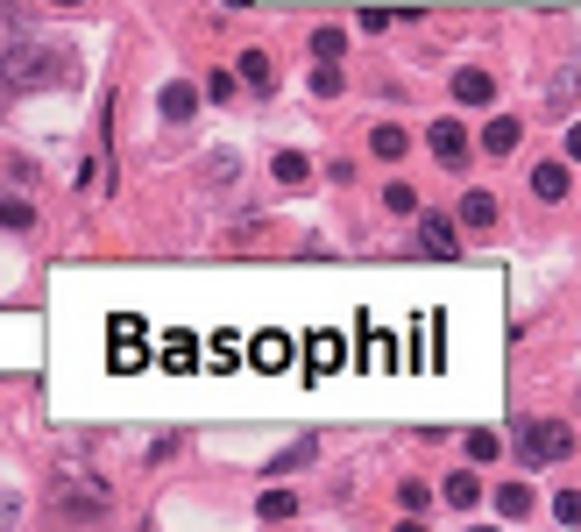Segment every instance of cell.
Wrapping results in <instances>:
<instances>
[{
	"label": "cell",
	"mask_w": 581,
	"mask_h": 532,
	"mask_svg": "<svg viewBox=\"0 0 581 532\" xmlns=\"http://www.w3.org/2000/svg\"><path fill=\"white\" fill-rule=\"evenodd\" d=\"M567 447H574V426H567V419H525V426H518V462H525V469L560 462Z\"/></svg>",
	"instance_id": "6da1fadb"
},
{
	"label": "cell",
	"mask_w": 581,
	"mask_h": 532,
	"mask_svg": "<svg viewBox=\"0 0 581 532\" xmlns=\"http://www.w3.org/2000/svg\"><path fill=\"white\" fill-rule=\"evenodd\" d=\"M0 79H15V86H57V79H64V50L15 43V50H8V64H0Z\"/></svg>",
	"instance_id": "7a4b0ae2"
},
{
	"label": "cell",
	"mask_w": 581,
	"mask_h": 532,
	"mask_svg": "<svg viewBox=\"0 0 581 532\" xmlns=\"http://www.w3.org/2000/svg\"><path fill=\"white\" fill-rule=\"evenodd\" d=\"M291 362H298V341H291V334H256V341H248V369L284 376Z\"/></svg>",
	"instance_id": "3957f363"
},
{
	"label": "cell",
	"mask_w": 581,
	"mask_h": 532,
	"mask_svg": "<svg viewBox=\"0 0 581 532\" xmlns=\"http://www.w3.org/2000/svg\"><path fill=\"white\" fill-rule=\"evenodd\" d=\"M114 369H121V376H128V369H149V348H142V320H135V313L114 320Z\"/></svg>",
	"instance_id": "277c9868"
},
{
	"label": "cell",
	"mask_w": 581,
	"mask_h": 532,
	"mask_svg": "<svg viewBox=\"0 0 581 532\" xmlns=\"http://www.w3.org/2000/svg\"><path fill=\"white\" fill-rule=\"evenodd\" d=\"M426 142H433V157H440V164H461V157H468V128H461L454 114H447V121H433V128H426Z\"/></svg>",
	"instance_id": "5b68a950"
},
{
	"label": "cell",
	"mask_w": 581,
	"mask_h": 532,
	"mask_svg": "<svg viewBox=\"0 0 581 532\" xmlns=\"http://www.w3.org/2000/svg\"><path fill=\"white\" fill-rule=\"evenodd\" d=\"M419 249H426V256H454V249H461V235H454L447 213H426V220H419Z\"/></svg>",
	"instance_id": "8992f818"
},
{
	"label": "cell",
	"mask_w": 581,
	"mask_h": 532,
	"mask_svg": "<svg viewBox=\"0 0 581 532\" xmlns=\"http://www.w3.org/2000/svg\"><path fill=\"white\" fill-rule=\"evenodd\" d=\"M525 142V128H518V114H496L489 128H482V149H489V157H511V149Z\"/></svg>",
	"instance_id": "52a82bcc"
},
{
	"label": "cell",
	"mask_w": 581,
	"mask_h": 532,
	"mask_svg": "<svg viewBox=\"0 0 581 532\" xmlns=\"http://www.w3.org/2000/svg\"><path fill=\"white\" fill-rule=\"evenodd\" d=\"M192 355H199V341H192V334H163V341H156V355H149V362H163V369H199V362H192Z\"/></svg>",
	"instance_id": "ba28073f"
},
{
	"label": "cell",
	"mask_w": 581,
	"mask_h": 532,
	"mask_svg": "<svg viewBox=\"0 0 581 532\" xmlns=\"http://www.w3.org/2000/svg\"><path fill=\"white\" fill-rule=\"evenodd\" d=\"M305 355H312V362H305L312 376H326V369H341V362H348V348H341V334H312V341H305Z\"/></svg>",
	"instance_id": "9c48e42d"
},
{
	"label": "cell",
	"mask_w": 581,
	"mask_h": 532,
	"mask_svg": "<svg viewBox=\"0 0 581 532\" xmlns=\"http://www.w3.org/2000/svg\"><path fill=\"white\" fill-rule=\"evenodd\" d=\"M454 100L489 107V100H496V79H489V71H454Z\"/></svg>",
	"instance_id": "30bf717a"
},
{
	"label": "cell",
	"mask_w": 581,
	"mask_h": 532,
	"mask_svg": "<svg viewBox=\"0 0 581 532\" xmlns=\"http://www.w3.org/2000/svg\"><path fill=\"white\" fill-rule=\"evenodd\" d=\"M532 192H539L546 206H553V199H567V157H553V164H539V171H532Z\"/></svg>",
	"instance_id": "8fae6325"
},
{
	"label": "cell",
	"mask_w": 581,
	"mask_h": 532,
	"mask_svg": "<svg viewBox=\"0 0 581 532\" xmlns=\"http://www.w3.org/2000/svg\"><path fill=\"white\" fill-rule=\"evenodd\" d=\"M156 107H163V121H192V114H199V93H192V86H163Z\"/></svg>",
	"instance_id": "7c38bea8"
},
{
	"label": "cell",
	"mask_w": 581,
	"mask_h": 532,
	"mask_svg": "<svg viewBox=\"0 0 581 532\" xmlns=\"http://www.w3.org/2000/svg\"><path fill=\"white\" fill-rule=\"evenodd\" d=\"M496 511H504V518L518 525V518L532 511V483H496Z\"/></svg>",
	"instance_id": "4fadbf2b"
},
{
	"label": "cell",
	"mask_w": 581,
	"mask_h": 532,
	"mask_svg": "<svg viewBox=\"0 0 581 532\" xmlns=\"http://www.w3.org/2000/svg\"><path fill=\"white\" fill-rule=\"evenodd\" d=\"M270 178H277V185H305V178H312V164L298 157V149H277V164H270Z\"/></svg>",
	"instance_id": "5bb4252c"
},
{
	"label": "cell",
	"mask_w": 581,
	"mask_h": 532,
	"mask_svg": "<svg viewBox=\"0 0 581 532\" xmlns=\"http://www.w3.org/2000/svg\"><path fill=\"white\" fill-rule=\"evenodd\" d=\"M64 504L71 511H100L107 504V483H64Z\"/></svg>",
	"instance_id": "9a60e30c"
},
{
	"label": "cell",
	"mask_w": 581,
	"mask_h": 532,
	"mask_svg": "<svg viewBox=\"0 0 581 532\" xmlns=\"http://www.w3.org/2000/svg\"><path fill=\"white\" fill-rule=\"evenodd\" d=\"M234 79H241V86H270V57H263V50H241Z\"/></svg>",
	"instance_id": "2e32d148"
},
{
	"label": "cell",
	"mask_w": 581,
	"mask_h": 532,
	"mask_svg": "<svg viewBox=\"0 0 581 532\" xmlns=\"http://www.w3.org/2000/svg\"><path fill=\"white\" fill-rule=\"evenodd\" d=\"M440 497H447L454 511H468V504L482 497V483H475V476H447V483H440Z\"/></svg>",
	"instance_id": "e0dca14e"
},
{
	"label": "cell",
	"mask_w": 581,
	"mask_h": 532,
	"mask_svg": "<svg viewBox=\"0 0 581 532\" xmlns=\"http://www.w3.org/2000/svg\"><path fill=\"white\" fill-rule=\"evenodd\" d=\"M341 43H348V36H341L334 22H319V29H312V57H319V64H334V57H341Z\"/></svg>",
	"instance_id": "ac0fdd59"
},
{
	"label": "cell",
	"mask_w": 581,
	"mask_h": 532,
	"mask_svg": "<svg viewBox=\"0 0 581 532\" xmlns=\"http://www.w3.org/2000/svg\"><path fill=\"white\" fill-rule=\"evenodd\" d=\"M305 462H319V440H298L291 454H277V462H270V476H291V469H305Z\"/></svg>",
	"instance_id": "d6986e66"
},
{
	"label": "cell",
	"mask_w": 581,
	"mask_h": 532,
	"mask_svg": "<svg viewBox=\"0 0 581 532\" xmlns=\"http://www.w3.org/2000/svg\"><path fill=\"white\" fill-rule=\"evenodd\" d=\"M461 220H468V227H489V220H496V199H489V192H468V199H461Z\"/></svg>",
	"instance_id": "ffe728a7"
},
{
	"label": "cell",
	"mask_w": 581,
	"mask_h": 532,
	"mask_svg": "<svg viewBox=\"0 0 581 532\" xmlns=\"http://www.w3.org/2000/svg\"><path fill=\"white\" fill-rule=\"evenodd\" d=\"M256 511H263L270 525H284V518L298 511V497H291V490H263V504H256Z\"/></svg>",
	"instance_id": "44dd1931"
},
{
	"label": "cell",
	"mask_w": 581,
	"mask_h": 532,
	"mask_svg": "<svg viewBox=\"0 0 581 532\" xmlns=\"http://www.w3.org/2000/svg\"><path fill=\"white\" fill-rule=\"evenodd\" d=\"M0 227H15V235H22V227H36V206L29 199H0Z\"/></svg>",
	"instance_id": "7402d4cb"
},
{
	"label": "cell",
	"mask_w": 581,
	"mask_h": 532,
	"mask_svg": "<svg viewBox=\"0 0 581 532\" xmlns=\"http://www.w3.org/2000/svg\"><path fill=\"white\" fill-rule=\"evenodd\" d=\"M369 149H376V157H404L411 135H404V128H376V135H369Z\"/></svg>",
	"instance_id": "603a6c76"
},
{
	"label": "cell",
	"mask_w": 581,
	"mask_h": 532,
	"mask_svg": "<svg viewBox=\"0 0 581 532\" xmlns=\"http://www.w3.org/2000/svg\"><path fill=\"white\" fill-rule=\"evenodd\" d=\"M390 22H419V8H362V29H390Z\"/></svg>",
	"instance_id": "cb8c5ba5"
},
{
	"label": "cell",
	"mask_w": 581,
	"mask_h": 532,
	"mask_svg": "<svg viewBox=\"0 0 581 532\" xmlns=\"http://www.w3.org/2000/svg\"><path fill=\"white\" fill-rule=\"evenodd\" d=\"M496 454H504L496 433H468V462H496Z\"/></svg>",
	"instance_id": "d4e9b609"
},
{
	"label": "cell",
	"mask_w": 581,
	"mask_h": 532,
	"mask_svg": "<svg viewBox=\"0 0 581 532\" xmlns=\"http://www.w3.org/2000/svg\"><path fill=\"white\" fill-rule=\"evenodd\" d=\"M383 206L390 213H419V192H411V185H383Z\"/></svg>",
	"instance_id": "484cf974"
},
{
	"label": "cell",
	"mask_w": 581,
	"mask_h": 532,
	"mask_svg": "<svg viewBox=\"0 0 581 532\" xmlns=\"http://www.w3.org/2000/svg\"><path fill=\"white\" fill-rule=\"evenodd\" d=\"M312 93L334 100V93H341V64H319V71H312Z\"/></svg>",
	"instance_id": "4316f807"
},
{
	"label": "cell",
	"mask_w": 581,
	"mask_h": 532,
	"mask_svg": "<svg viewBox=\"0 0 581 532\" xmlns=\"http://www.w3.org/2000/svg\"><path fill=\"white\" fill-rule=\"evenodd\" d=\"M553 518H560V525H581V497L560 490V497H553Z\"/></svg>",
	"instance_id": "83f0119b"
},
{
	"label": "cell",
	"mask_w": 581,
	"mask_h": 532,
	"mask_svg": "<svg viewBox=\"0 0 581 532\" xmlns=\"http://www.w3.org/2000/svg\"><path fill=\"white\" fill-rule=\"evenodd\" d=\"M22 518V497H0V525H15Z\"/></svg>",
	"instance_id": "f1b7e54d"
},
{
	"label": "cell",
	"mask_w": 581,
	"mask_h": 532,
	"mask_svg": "<svg viewBox=\"0 0 581 532\" xmlns=\"http://www.w3.org/2000/svg\"><path fill=\"white\" fill-rule=\"evenodd\" d=\"M567 157H574V164H581V121H574V128H567Z\"/></svg>",
	"instance_id": "f546056e"
},
{
	"label": "cell",
	"mask_w": 581,
	"mask_h": 532,
	"mask_svg": "<svg viewBox=\"0 0 581 532\" xmlns=\"http://www.w3.org/2000/svg\"><path fill=\"white\" fill-rule=\"evenodd\" d=\"M397 532H426V525H419V518H404V525H397Z\"/></svg>",
	"instance_id": "4dcf8cb0"
},
{
	"label": "cell",
	"mask_w": 581,
	"mask_h": 532,
	"mask_svg": "<svg viewBox=\"0 0 581 532\" xmlns=\"http://www.w3.org/2000/svg\"><path fill=\"white\" fill-rule=\"evenodd\" d=\"M227 8H248V0H227Z\"/></svg>",
	"instance_id": "1f68e13d"
},
{
	"label": "cell",
	"mask_w": 581,
	"mask_h": 532,
	"mask_svg": "<svg viewBox=\"0 0 581 532\" xmlns=\"http://www.w3.org/2000/svg\"><path fill=\"white\" fill-rule=\"evenodd\" d=\"M57 8H78V0H57Z\"/></svg>",
	"instance_id": "d6a6232c"
}]
</instances>
